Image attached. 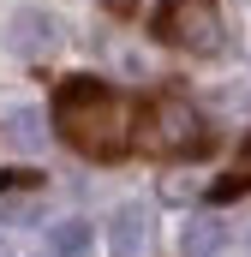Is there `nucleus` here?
Wrapping results in <instances>:
<instances>
[{
    "label": "nucleus",
    "instance_id": "obj_1",
    "mask_svg": "<svg viewBox=\"0 0 251 257\" xmlns=\"http://www.w3.org/2000/svg\"><path fill=\"white\" fill-rule=\"evenodd\" d=\"M54 126L90 162H120L132 150V102L96 78H66L54 90Z\"/></svg>",
    "mask_w": 251,
    "mask_h": 257
},
{
    "label": "nucleus",
    "instance_id": "obj_2",
    "mask_svg": "<svg viewBox=\"0 0 251 257\" xmlns=\"http://www.w3.org/2000/svg\"><path fill=\"white\" fill-rule=\"evenodd\" d=\"M132 138H138V150H150V156H197V150L209 144L203 114L191 108L186 96H156V102H144V108L132 114Z\"/></svg>",
    "mask_w": 251,
    "mask_h": 257
},
{
    "label": "nucleus",
    "instance_id": "obj_3",
    "mask_svg": "<svg viewBox=\"0 0 251 257\" xmlns=\"http://www.w3.org/2000/svg\"><path fill=\"white\" fill-rule=\"evenodd\" d=\"M156 36L180 54H215L221 48V6L215 0H168L156 12Z\"/></svg>",
    "mask_w": 251,
    "mask_h": 257
},
{
    "label": "nucleus",
    "instance_id": "obj_4",
    "mask_svg": "<svg viewBox=\"0 0 251 257\" xmlns=\"http://www.w3.org/2000/svg\"><path fill=\"white\" fill-rule=\"evenodd\" d=\"M144 239H150V209H138V203L114 209V221H108V245H114V257H138Z\"/></svg>",
    "mask_w": 251,
    "mask_h": 257
},
{
    "label": "nucleus",
    "instance_id": "obj_5",
    "mask_svg": "<svg viewBox=\"0 0 251 257\" xmlns=\"http://www.w3.org/2000/svg\"><path fill=\"white\" fill-rule=\"evenodd\" d=\"M12 48H18V54H42V48H54V18H42V12H18V18H12Z\"/></svg>",
    "mask_w": 251,
    "mask_h": 257
},
{
    "label": "nucleus",
    "instance_id": "obj_6",
    "mask_svg": "<svg viewBox=\"0 0 251 257\" xmlns=\"http://www.w3.org/2000/svg\"><path fill=\"white\" fill-rule=\"evenodd\" d=\"M245 192H251V138L239 144L233 168H227V174H221V180L209 186V197H215V203H227V197H245Z\"/></svg>",
    "mask_w": 251,
    "mask_h": 257
},
{
    "label": "nucleus",
    "instance_id": "obj_7",
    "mask_svg": "<svg viewBox=\"0 0 251 257\" xmlns=\"http://www.w3.org/2000/svg\"><path fill=\"white\" fill-rule=\"evenodd\" d=\"M221 239H227V227H221L215 215L186 221V257H215V251H221Z\"/></svg>",
    "mask_w": 251,
    "mask_h": 257
},
{
    "label": "nucleus",
    "instance_id": "obj_8",
    "mask_svg": "<svg viewBox=\"0 0 251 257\" xmlns=\"http://www.w3.org/2000/svg\"><path fill=\"white\" fill-rule=\"evenodd\" d=\"M48 245H54V257H84L90 251V221H60L48 233Z\"/></svg>",
    "mask_w": 251,
    "mask_h": 257
},
{
    "label": "nucleus",
    "instance_id": "obj_9",
    "mask_svg": "<svg viewBox=\"0 0 251 257\" xmlns=\"http://www.w3.org/2000/svg\"><path fill=\"white\" fill-rule=\"evenodd\" d=\"M12 138L18 144H36V114H12Z\"/></svg>",
    "mask_w": 251,
    "mask_h": 257
}]
</instances>
